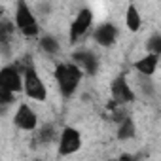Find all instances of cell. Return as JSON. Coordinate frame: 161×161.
<instances>
[{
    "label": "cell",
    "instance_id": "6da1fadb",
    "mask_svg": "<svg viewBox=\"0 0 161 161\" xmlns=\"http://www.w3.org/2000/svg\"><path fill=\"white\" fill-rule=\"evenodd\" d=\"M53 76H55L57 89H59L61 97L70 99V97L78 91L80 84H82L84 72H82V68H80L76 63L70 61V63H59V64L55 66Z\"/></svg>",
    "mask_w": 161,
    "mask_h": 161
},
{
    "label": "cell",
    "instance_id": "7a4b0ae2",
    "mask_svg": "<svg viewBox=\"0 0 161 161\" xmlns=\"http://www.w3.org/2000/svg\"><path fill=\"white\" fill-rule=\"evenodd\" d=\"M14 25L15 29L27 36V38H34L40 34V23L34 15V12L31 10V6L27 2H23V0H19V2L15 4V14H14Z\"/></svg>",
    "mask_w": 161,
    "mask_h": 161
},
{
    "label": "cell",
    "instance_id": "3957f363",
    "mask_svg": "<svg viewBox=\"0 0 161 161\" xmlns=\"http://www.w3.org/2000/svg\"><path fill=\"white\" fill-rule=\"evenodd\" d=\"M23 93L31 101H36V103H44L47 99V87L32 64L23 70Z\"/></svg>",
    "mask_w": 161,
    "mask_h": 161
},
{
    "label": "cell",
    "instance_id": "277c9868",
    "mask_svg": "<svg viewBox=\"0 0 161 161\" xmlns=\"http://www.w3.org/2000/svg\"><path fill=\"white\" fill-rule=\"evenodd\" d=\"M110 95H112V103L116 106H119V108L125 106V104H131L136 99V95H135V91H133V87H131V84H129V80H127L125 74H119V76H116L112 80Z\"/></svg>",
    "mask_w": 161,
    "mask_h": 161
},
{
    "label": "cell",
    "instance_id": "5b68a950",
    "mask_svg": "<svg viewBox=\"0 0 161 161\" xmlns=\"http://www.w3.org/2000/svg\"><path fill=\"white\" fill-rule=\"evenodd\" d=\"M0 89L14 95L23 91V72L17 64H6L0 70Z\"/></svg>",
    "mask_w": 161,
    "mask_h": 161
},
{
    "label": "cell",
    "instance_id": "8992f818",
    "mask_svg": "<svg viewBox=\"0 0 161 161\" xmlns=\"http://www.w3.org/2000/svg\"><path fill=\"white\" fill-rule=\"evenodd\" d=\"M93 27V12L84 8V10H80L74 17V21L70 23V31H68V42L70 44H76L80 38H84L89 29Z\"/></svg>",
    "mask_w": 161,
    "mask_h": 161
},
{
    "label": "cell",
    "instance_id": "52a82bcc",
    "mask_svg": "<svg viewBox=\"0 0 161 161\" xmlns=\"http://www.w3.org/2000/svg\"><path fill=\"white\" fill-rule=\"evenodd\" d=\"M59 155H72L82 148V133L76 127H64L59 135Z\"/></svg>",
    "mask_w": 161,
    "mask_h": 161
},
{
    "label": "cell",
    "instance_id": "ba28073f",
    "mask_svg": "<svg viewBox=\"0 0 161 161\" xmlns=\"http://www.w3.org/2000/svg\"><path fill=\"white\" fill-rule=\"evenodd\" d=\"M14 123L21 131H34L38 127V114L25 103H21L14 114Z\"/></svg>",
    "mask_w": 161,
    "mask_h": 161
},
{
    "label": "cell",
    "instance_id": "9c48e42d",
    "mask_svg": "<svg viewBox=\"0 0 161 161\" xmlns=\"http://www.w3.org/2000/svg\"><path fill=\"white\" fill-rule=\"evenodd\" d=\"M72 63H76L80 68H82L84 74L87 76H93L99 68V61H97V55L89 49H78L72 53Z\"/></svg>",
    "mask_w": 161,
    "mask_h": 161
},
{
    "label": "cell",
    "instance_id": "30bf717a",
    "mask_svg": "<svg viewBox=\"0 0 161 161\" xmlns=\"http://www.w3.org/2000/svg\"><path fill=\"white\" fill-rule=\"evenodd\" d=\"M118 36H119V29H118L114 23H103V25H99V27L93 31V40H95L99 46H103V47L114 46L116 40H118Z\"/></svg>",
    "mask_w": 161,
    "mask_h": 161
},
{
    "label": "cell",
    "instance_id": "8fae6325",
    "mask_svg": "<svg viewBox=\"0 0 161 161\" xmlns=\"http://www.w3.org/2000/svg\"><path fill=\"white\" fill-rule=\"evenodd\" d=\"M157 66H159V57H157V55H152V53H146L142 59H138V61L135 63V70H136L138 74L146 76V78L153 76L155 70H157Z\"/></svg>",
    "mask_w": 161,
    "mask_h": 161
},
{
    "label": "cell",
    "instance_id": "7c38bea8",
    "mask_svg": "<svg viewBox=\"0 0 161 161\" xmlns=\"http://www.w3.org/2000/svg\"><path fill=\"white\" fill-rule=\"evenodd\" d=\"M125 27L131 31V32H136L140 31L142 27V15L138 12V8L135 4H129L127 6V12H125Z\"/></svg>",
    "mask_w": 161,
    "mask_h": 161
},
{
    "label": "cell",
    "instance_id": "4fadbf2b",
    "mask_svg": "<svg viewBox=\"0 0 161 161\" xmlns=\"http://www.w3.org/2000/svg\"><path fill=\"white\" fill-rule=\"evenodd\" d=\"M135 133H136L135 121H133L131 118H123V119L119 121V125H118V138H119V140H129V138L135 136Z\"/></svg>",
    "mask_w": 161,
    "mask_h": 161
},
{
    "label": "cell",
    "instance_id": "5bb4252c",
    "mask_svg": "<svg viewBox=\"0 0 161 161\" xmlns=\"http://www.w3.org/2000/svg\"><path fill=\"white\" fill-rule=\"evenodd\" d=\"M40 47H42V51H46V53H49V55H55V53H59V49H61L57 38L51 36V34H46V36L40 38Z\"/></svg>",
    "mask_w": 161,
    "mask_h": 161
},
{
    "label": "cell",
    "instance_id": "9a60e30c",
    "mask_svg": "<svg viewBox=\"0 0 161 161\" xmlns=\"http://www.w3.org/2000/svg\"><path fill=\"white\" fill-rule=\"evenodd\" d=\"M146 51L161 57V34H152L146 42Z\"/></svg>",
    "mask_w": 161,
    "mask_h": 161
},
{
    "label": "cell",
    "instance_id": "2e32d148",
    "mask_svg": "<svg viewBox=\"0 0 161 161\" xmlns=\"http://www.w3.org/2000/svg\"><path fill=\"white\" fill-rule=\"evenodd\" d=\"M53 136H55L53 127H51V125H46V127H42L40 133H38V142H49V140H53Z\"/></svg>",
    "mask_w": 161,
    "mask_h": 161
},
{
    "label": "cell",
    "instance_id": "e0dca14e",
    "mask_svg": "<svg viewBox=\"0 0 161 161\" xmlns=\"http://www.w3.org/2000/svg\"><path fill=\"white\" fill-rule=\"evenodd\" d=\"M12 103H15V95H14V93H10V91L0 89V104L6 108V106H10Z\"/></svg>",
    "mask_w": 161,
    "mask_h": 161
},
{
    "label": "cell",
    "instance_id": "ac0fdd59",
    "mask_svg": "<svg viewBox=\"0 0 161 161\" xmlns=\"http://www.w3.org/2000/svg\"><path fill=\"white\" fill-rule=\"evenodd\" d=\"M114 161H135L131 155H119V157H116Z\"/></svg>",
    "mask_w": 161,
    "mask_h": 161
}]
</instances>
